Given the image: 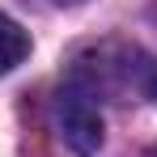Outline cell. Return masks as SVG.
Masks as SVG:
<instances>
[{
	"mask_svg": "<svg viewBox=\"0 0 157 157\" xmlns=\"http://www.w3.org/2000/svg\"><path fill=\"white\" fill-rule=\"evenodd\" d=\"M26 51H30L26 30L17 26L13 17H4V13H0V77H4V72H13V68L26 59Z\"/></svg>",
	"mask_w": 157,
	"mask_h": 157,
	"instance_id": "7a4b0ae2",
	"label": "cell"
},
{
	"mask_svg": "<svg viewBox=\"0 0 157 157\" xmlns=\"http://www.w3.org/2000/svg\"><path fill=\"white\" fill-rule=\"evenodd\" d=\"M55 128L64 136V144L77 149V153H94V149L102 144V115H98V102H94L81 85H72V81H64L59 94H55Z\"/></svg>",
	"mask_w": 157,
	"mask_h": 157,
	"instance_id": "6da1fadb",
	"label": "cell"
}]
</instances>
